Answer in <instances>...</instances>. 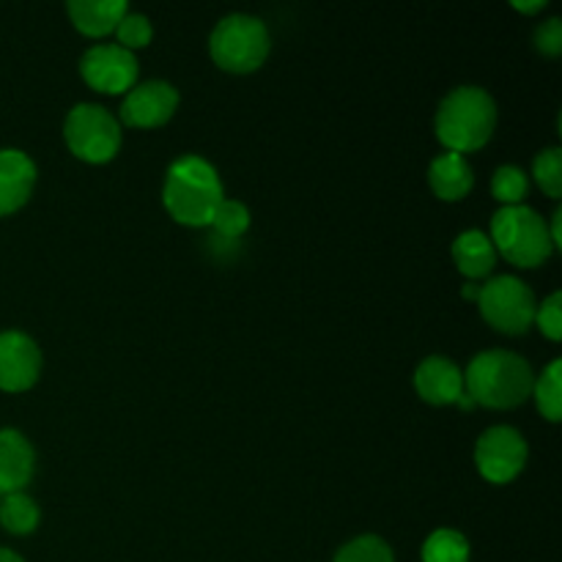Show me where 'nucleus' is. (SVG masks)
Instances as JSON below:
<instances>
[{"label": "nucleus", "instance_id": "nucleus-1", "mask_svg": "<svg viewBox=\"0 0 562 562\" xmlns=\"http://www.w3.org/2000/svg\"><path fill=\"white\" fill-rule=\"evenodd\" d=\"M223 198V181L209 159L184 154L170 162L162 184V203L176 223L190 225V228L209 225Z\"/></svg>", "mask_w": 562, "mask_h": 562}, {"label": "nucleus", "instance_id": "nucleus-2", "mask_svg": "<svg viewBox=\"0 0 562 562\" xmlns=\"http://www.w3.org/2000/svg\"><path fill=\"white\" fill-rule=\"evenodd\" d=\"M532 368L508 349H486L467 366L464 393L488 409H514L532 395Z\"/></svg>", "mask_w": 562, "mask_h": 562}, {"label": "nucleus", "instance_id": "nucleus-3", "mask_svg": "<svg viewBox=\"0 0 562 562\" xmlns=\"http://www.w3.org/2000/svg\"><path fill=\"white\" fill-rule=\"evenodd\" d=\"M437 137L448 151L470 154L486 146L497 130V102L481 86H459L439 102Z\"/></svg>", "mask_w": 562, "mask_h": 562}, {"label": "nucleus", "instance_id": "nucleus-4", "mask_svg": "<svg viewBox=\"0 0 562 562\" xmlns=\"http://www.w3.org/2000/svg\"><path fill=\"white\" fill-rule=\"evenodd\" d=\"M492 245L516 267H538L554 252L549 223L530 206H503L492 217Z\"/></svg>", "mask_w": 562, "mask_h": 562}, {"label": "nucleus", "instance_id": "nucleus-5", "mask_svg": "<svg viewBox=\"0 0 562 562\" xmlns=\"http://www.w3.org/2000/svg\"><path fill=\"white\" fill-rule=\"evenodd\" d=\"M269 47H272V38H269L267 25L252 14H225L209 36L212 60L220 69L234 71V75L261 69Z\"/></svg>", "mask_w": 562, "mask_h": 562}, {"label": "nucleus", "instance_id": "nucleus-6", "mask_svg": "<svg viewBox=\"0 0 562 562\" xmlns=\"http://www.w3.org/2000/svg\"><path fill=\"white\" fill-rule=\"evenodd\" d=\"M64 137L69 151L82 162H110L121 148V121L102 104L80 102L66 115Z\"/></svg>", "mask_w": 562, "mask_h": 562}, {"label": "nucleus", "instance_id": "nucleus-7", "mask_svg": "<svg viewBox=\"0 0 562 562\" xmlns=\"http://www.w3.org/2000/svg\"><path fill=\"white\" fill-rule=\"evenodd\" d=\"M477 305H481L483 318L494 329L508 335L527 333L532 322H536L538 311L532 289L525 280L516 278V274H497L486 285H481Z\"/></svg>", "mask_w": 562, "mask_h": 562}, {"label": "nucleus", "instance_id": "nucleus-8", "mask_svg": "<svg viewBox=\"0 0 562 562\" xmlns=\"http://www.w3.org/2000/svg\"><path fill=\"white\" fill-rule=\"evenodd\" d=\"M525 437L510 426H492L481 434L475 445V464L481 475L492 483H508L525 470L527 464Z\"/></svg>", "mask_w": 562, "mask_h": 562}, {"label": "nucleus", "instance_id": "nucleus-9", "mask_svg": "<svg viewBox=\"0 0 562 562\" xmlns=\"http://www.w3.org/2000/svg\"><path fill=\"white\" fill-rule=\"evenodd\" d=\"M137 71L135 53L121 44H93L80 58L82 80L99 93H126L137 82Z\"/></svg>", "mask_w": 562, "mask_h": 562}, {"label": "nucleus", "instance_id": "nucleus-10", "mask_svg": "<svg viewBox=\"0 0 562 562\" xmlns=\"http://www.w3.org/2000/svg\"><path fill=\"white\" fill-rule=\"evenodd\" d=\"M179 108V91L168 80H143L126 91L121 104V121L135 130H154L173 119Z\"/></svg>", "mask_w": 562, "mask_h": 562}, {"label": "nucleus", "instance_id": "nucleus-11", "mask_svg": "<svg viewBox=\"0 0 562 562\" xmlns=\"http://www.w3.org/2000/svg\"><path fill=\"white\" fill-rule=\"evenodd\" d=\"M42 373V349L36 340L22 329L0 333V390L22 393L36 384Z\"/></svg>", "mask_w": 562, "mask_h": 562}, {"label": "nucleus", "instance_id": "nucleus-12", "mask_svg": "<svg viewBox=\"0 0 562 562\" xmlns=\"http://www.w3.org/2000/svg\"><path fill=\"white\" fill-rule=\"evenodd\" d=\"M415 387L423 401L434 406H448L464 395V371L442 355H431L417 366Z\"/></svg>", "mask_w": 562, "mask_h": 562}, {"label": "nucleus", "instance_id": "nucleus-13", "mask_svg": "<svg viewBox=\"0 0 562 562\" xmlns=\"http://www.w3.org/2000/svg\"><path fill=\"white\" fill-rule=\"evenodd\" d=\"M36 470V450L16 428H0V497L25 492Z\"/></svg>", "mask_w": 562, "mask_h": 562}, {"label": "nucleus", "instance_id": "nucleus-14", "mask_svg": "<svg viewBox=\"0 0 562 562\" xmlns=\"http://www.w3.org/2000/svg\"><path fill=\"white\" fill-rule=\"evenodd\" d=\"M36 187V162L22 148H0V217L14 214Z\"/></svg>", "mask_w": 562, "mask_h": 562}, {"label": "nucleus", "instance_id": "nucleus-15", "mask_svg": "<svg viewBox=\"0 0 562 562\" xmlns=\"http://www.w3.org/2000/svg\"><path fill=\"white\" fill-rule=\"evenodd\" d=\"M428 184H431L434 195L442 198V201H461L475 184L472 165L456 151L439 154L428 168Z\"/></svg>", "mask_w": 562, "mask_h": 562}, {"label": "nucleus", "instance_id": "nucleus-16", "mask_svg": "<svg viewBox=\"0 0 562 562\" xmlns=\"http://www.w3.org/2000/svg\"><path fill=\"white\" fill-rule=\"evenodd\" d=\"M69 16L71 25L86 36H108L115 31L121 16L130 11L126 0H69Z\"/></svg>", "mask_w": 562, "mask_h": 562}, {"label": "nucleus", "instance_id": "nucleus-17", "mask_svg": "<svg viewBox=\"0 0 562 562\" xmlns=\"http://www.w3.org/2000/svg\"><path fill=\"white\" fill-rule=\"evenodd\" d=\"M453 261L464 278L481 280V278H488V274L494 272V263H497V250H494L488 234L470 228V231H464V234L456 236Z\"/></svg>", "mask_w": 562, "mask_h": 562}, {"label": "nucleus", "instance_id": "nucleus-18", "mask_svg": "<svg viewBox=\"0 0 562 562\" xmlns=\"http://www.w3.org/2000/svg\"><path fill=\"white\" fill-rule=\"evenodd\" d=\"M38 519H42V510H38L36 499L27 497L25 492L5 494L0 503V525L14 536H27L36 530Z\"/></svg>", "mask_w": 562, "mask_h": 562}, {"label": "nucleus", "instance_id": "nucleus-19", "mask_svg": "<svg viewBox=\"0 0 562 562\" xmlns=\"http://www.w3.org/2000/svg\"><path fill=\"white\" fill-rule=\"evenodd\" d=\"M423 562H470V541L459 530L442 527L423 543Z\"/></svg>", "mask_w": 562, "mask_h": 562}, {"label": "nucleus", "instance_id": "nucleus-20", "mask_svg": "<svg viewBox=\"0 0 562 562\" xmlns=\"http://www.w3.org/2000/svg\"><path fill=\"white\" fill-rule=\"evenodd\" d=\"M532 395L547 420L558 423L562 417V362L554 360L543 368L541 379L532 382Z\"/></svg>", "mask_w": 562, "mask_h": 562}, {"label": "nucleus", "instance_id": "nucleus-21", "mask_svg": "<svg viewBox=\"0 0 562 562\" xmlns=\"http://www.w3.org/2000/svg\"><path fill=\"white\" fill-rule=\"evenodd\" d=\"M530 192V181L519 165H499L492 176V195L503 206H521Z\"/></svg>", "mask_w": 562, "mask_h": 562}, {"label": "nucleus", "instance_id": "nucleus-22", "mask_svg": "<svg viewBox=\"0 0 562 562\" xmlns=\"http://www.w3.org/2000/svg\"><path fill=\"white\" fill-rule=\"evenodd\" d=\"M209 225H214L217 236L236 241L239 236H245L247 228H250V209L241 201H236V198H223V203L217 206V212H214Z\"/></svg>", "mask_w": 562, "mask_h": 562}, {"label": "nucleus", "instance_id": "nucleus-23", "mask_svg": "<svg viewBox=\"0 0 562 562\" xmlns=\"http://www.w3.org/2000/svg\"><path fill=\"white\" fill-rule=\"evenodd\" d=\"M532 176H536L538 187L547 192L549 198L562 195V148L552 146L543 148L532 159Z\"/></svg>", "mask_w": 562, "mask_h": 562}, {"label": "nucleus", "instance_id": "nucleus-24", "mask_svg": "<svg viewBox=\"0 0 562 562\" xmlns=\"http://www.w3.org/2000/svg\"><path fill=\"white\" fill-rule=\"evenodd\" d=\"M335 562H395V558L393 549H390V543L384 538L360 536L335 554Z\"/></svg>", "mask_w": 562, "mask_h": 562}, {"label": "nucleus", "instance_id": "nucleus-25", "mask_svg": "<svg viewBox=\"0 0 562 562\" xmlns=\"http://www.w3.org/2000/svg\"><path fill=\"white\" fill-rule=\"evenodd\" d=\"M115 36H119L115 44H121V47L130 49V53L148 47L154 36L151 20H148L146 14H140V11H126L119 20V25H115Z\"/></svg>", "mask_w": 562, "mask_h": 562}, {"label": "nucleus", "instance_id": "nucleus-26", "mask_svg": "<svg viewBox=\"0 0 562 562\" xmlns=\"http://www.w3.org/2000/svg\"><path fill=\"white\" fill-rule=\"evenodd\" d=\"M536 322L549 340L562 338V294L560 291H554V294H549L547 300L541 302V307L536 311Z\"/></svg>", "mask_w": 562, "mask_h": 562}, {"label": "nucleus", "instance_id": "nucleus-27", "mask_svg": "<svg viewBox=\"0 0 562 562\" xmlns=\"http://www.w3.org/2000/svg\"><path fill=\"white\" fill-rule=\"evenodd\" d=\"M536 47L543 55H560L562 53V22L560 16L541 22L536 27Z\"/></svg>", "mask_w": 562, "mask_h": 562}, {"label": "nucleus", "instance_id": "nucleus-28", "mask_svg": "<svg viewBox=\"0 0 562 562\" xmlns=\"http://www.w3.org/2000/svg\"><path fill=\"white\" fill-rule=\"evenodd\" d=\"M516 11H525V14H536V11L547 9V0H514Z\"/></svg>", "mask_w": 562, "mask_h": 562}, {"label": "nucleus", "instance_id": "nucleus-29", "mask_svg": "<svg viewBox=\"0 0 562 562\" xmlns=\"http://www.w3.org/2000/svg\"><path fill=\"white\" fill-rule=\"evenodd\" d=\"M549 236H552L554 247L562 245V212H560V209H554L552 225H549Z\"/></svg>", "mask_w": 562, "mask_h": 562}, {"label": "nucleus", "instance_id": "nucleus-30", "mask_svg": "<svg viewBox=\"0 0 562 562\" xmlns=\"http://www.w3.org/2000/svg\"><path fill=\"white\" fill-rule=\"evenodd\" d=\"M461 294H464L467 300H477V294H481V285H475V283H467L464 289H461Z\"/></svg>", "mask_w": 562, "mask_h": 562}, {"label": "nucleus", "instance_id": "nucleus-31", "mask_svg": "<svg viewBox=\"0 0 562 562\" xmlns=\"http://www.w3.org/2000/svg\"><path fill=\"white\" fill-rule=\"evenodd\" d=\"M0 562H22V558L11 549H0Z\"/></svg>", "mask_w": 562, "mask_h": 562}]
</instances>
